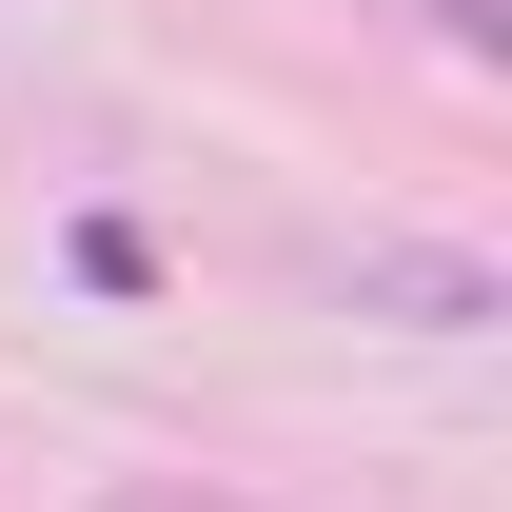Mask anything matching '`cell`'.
I'll use <instances>...</instances> for the list:
<instances>
[{
	"label": "cell",
	"instance_id": "1",
	"mask_svg": "<svg viewBox=\"0 0 512 512\" xmlns=\"http://www.w3.org/2000/svg\"><path fill=\"white\" fill-rule=\"evenodd\" d=\"M355 316H394V335H473V316H493V256H453V237H375V256H355Z\"/></svg>",
	"mask_w": 512,
	"mask_h": 512
},
{
	"label": "cell",
	"instance_id": "2",
	"mask_svg": "<svg viewBox=\"0 0 512 512\" xmlns=\"http://www.w3.org/2000/svg\"><path fill=\"white\" fill-rule=\"evenodd\" d=\"M414 20H434V40H493V0H414Z\"/></svg>",
	"mask_w": 512,
	"mask_h": 512
}]
</instances>
